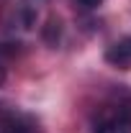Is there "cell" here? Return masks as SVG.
I'll return each instance as SVG.
<instances>
[{"instance_id":"cell-1","label":"cell","mask_w":131,"mask_h":133,"mask_svg":"<svg viewBox=\"0 0 131 133\" xmlns=\"http://www.w3.org/2000/svg\"><path fill=\"white\" fill-rule=\"evenodd\" d=\"M105 59L111 62L113 66H121V69H129L131 66V36L113 44L111 49L105 51Z\"/></svg>"},{"instance_id":"cell-2","label":"cell","mask_w":131,"mask_h":133,"mask_svg":"<svg viewBox=\"0 0 131 133\" xmlns=\"http://www.w3.org/2000/svg\"><path fill=\"white\" fill-rule=\"evenodd\" d=\"M95 133H131V113H118L111 115L108 120H103Z\"/></svg>"},{"instance_id":"cell-3","label":"cell","mask_w":131,"mask_h":133,"mask_svg":"<svg viewBox=\"0 0 131 133\" xmlns=\"http://www.w3.org/2000/svg\"><path fill=\"white\" fill-rule=\"evenodd\" d=\"M0 133H33V128L21 115H3L0 118Z\"/></svg>"},{"instance_id":"cell-4","label":"cell","mask_w":131,"mask_h":133,"mask_svg":"<svg viewBox=\"0 0 131 133\" xmlns=\"http://www.w3.org/2000/svg\"><path fill=\"white\" fill-rule=\"evenodd\" d=\"M77 3H80L82 8H98L103 0H77Z\"/></svg>"},{"instance_id":"cell-5","label":"cell","mask_w":131,"mask_h":133,"mask_svg":"<svg viewBox=\"0 0 131 133\" xmlns=\"http://www.w3.org/2000/svg\"><path fill=\"white\" fill-rule=\"evenodd\" d=\"M3 77H5V54L0 49V82H3Z\"/></svg>"}]
</instances>
